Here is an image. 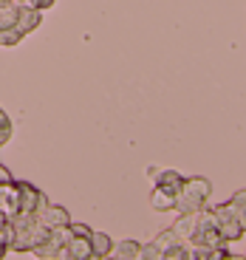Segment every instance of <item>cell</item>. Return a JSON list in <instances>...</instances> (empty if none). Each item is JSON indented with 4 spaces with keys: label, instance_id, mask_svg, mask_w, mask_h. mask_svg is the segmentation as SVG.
<instances>
[{
    "label": "cell",
    "instance_id": "6da1fadb",
    "mask_svg": "<svg viewBox=\"0 0 246 260\" xmlns=\"http://www.w3.org/2000/svg\"><path fill=\"white\" fill-rule=\"evenodd\" d=\"M14 223V241H12V252H34L43 241H48L51 229L40 223L37 215L32 212H17L14 218H9Z\"/></svg>",
    "mask_w": 246,
    "mask_h": 260
},
{
    "label": "cell",
    "instance_id": "7a4b0ae2",
    "mask_svg": "<svg viewBox=\"0 0 246 260\" xmlns=\"http://www.w3.org/2000/svg\"><path fill=\"white\" fill-rule=\"evenodd\" d=\"M209 195H212V184L207 181L204 176H187L178 189V204H175V212H201L207 207Z\"/></svg>",
    "mask_w": 246,
    "mask_h": 260
},
{
    "label": "cell",
    "instance_id": "3957f363",
    "mask_svg": "<svg viewBox=\"0 0 246 260\" xmlns=\"http://www.w3.org/2000/svg\"><path fill=\"white\" fill-rule=\"evenodd\" d=\"M212 221H215V226H218V232L224 235V241H227V243H235V241H243V238H246L243 218L235 212V207L229 201L212 207Z\"/></svg>",
    "mask_w": 246,
    "mask_h": 260
},
{
    "label": "cell",
    "instance_id": "277c9868",
    "mask_svg": "<svg viewBox=\"0 0 246 260\" xmlns=\"http://www.w3.org/2000/svg\"><path fill=\"white\" fill-rule=\"evenodd\" d=\"M17 187H20V212H32V215H37V212H43V209L48 207V198L43 192H40L34 184H28V181H17Z\"/></svg>",
    "mask_w": 246,
    "mask_h": 260
},
{
    "label": "cell",
    "instance_id": "5b68a950",
    "mask_svg": "<svg viewBox=\"0 0 246 260\" xmlns=\"http://www.w3.org/2000/svg\"><path fill=\"white\" fill-rule=\"evenodd\" d=\"M175 204H178V189L167 187V184H153V189H150V207L156 212H175Z\"/></svg>",
    "mask_w": 246,
    "mask_h": 260
},
{
    "label": "cell",
    "instance_id": "8992f818",
    "mask_svg": "<svg viewBox=\"0 0 246 260\" xmlns=\"http://www.w3.org/2000/svg\"><path fill=\"white\" fill-rule=\"evenodd\" d=\"M40 23H43V9H34L28 0H23L20 3V12H17V31L23 34V37H28L32 31H37Z\"/></svg>",
    "mask_w": 246,
    "mask_h": 260
},
{
    "label": "cell",
    "instance_id": "52a82bcc",
    "mask_svg": "<svg viewBox=\"0 0 246 260\" xmlns=\"http://www.w3.org/2000/svg\"><path fill=\"white\" fill-rule=\"evenodd\" d=\"M0 212L9 215V218H14V215L20 212V187H17V178L0 184Z\"/></svg>",
    "mask_w": 246,
    "mask_h": 260
},
{
    "label": "cell",
    "instance_id": "ba28073f",
    "mask_svg": "<svg viewBox=\"0 0 246 260\" xmlns=\"http://www.w3.org/2000/svg\"><path fill=\"white\" fill-rule=\"evenodd\" d=\"M37 218H40V223L48 226V229L68 226V223H71V212H68L65 207H59V204H48L43 212H37Z\"/></svg>",
    "mask_w": 246,
    "mask_h": 260
},
{
    "label": "cell",
    "instance_id": "9c48e42d",
    "mask_svg": "<svg viewBox=\"0 0 246 260\" xmlns=\"http://www.w3.org/2000/svg\"><path fill=\"white\" fill-rule=\"evenodd\" d=\"M139 254H142V243L133 241V238H125V241L113 243L110 257H116V260H139Z\"/></svg>",
    "mask_w": 246,
    "mask_h": 260
},
{
    "label": "cell",
    "instance_id": "30bf717a",
    "mask_svg": "<svg viewBox=\"0 0 246 260\" xmlns=\"http://www.w3.org/2000/svg\"><path fill=\"white\" fill-rule=\"evenodd\" d=\"M195 223H198V212H187V215L178 212V221L173 223V229L184 243H190V238H193V232H195Z\"/></svg>",
    "mask_w": 246,
    "mask_h": 260
},
{
    "label": "cell",
    "instance_id": "8fae6325",
    "mask_svg": "<svg viewBox=\"0 0 246 260\" xmlns=\"http://www.w3.org/2000/svg\"><path fill=\"white\" fill-rule=\"evenodd\" d=\"M91 252H94V257H110V252H113V241H110V235L91 232Z\"/></svg>",
    "mask_w": 246,
    "mask_h": 260
},
{
    "label": "cell",
    "instance_id": "7c38bea8",
    "mask_svg": "<svg viewBox=\"0 0 246 260\" xmlns=\"http://www.w3.org/2000/svg\"><path fill=\"white\" fill-rule=\"evenodd\" d=\"M153 241L159 243V246H162V252H167V249H173L175 243H184L181 238H178V235H175V229H173V226H170V229H162V232L156 235Z\"/></svg>",
    "mask_w": 246,
    "mask_h": 260
},
{
    "label": "cell",
    "instance_id": "4fadbf2b",
    "mask_svg": "<svg viewBox=\"0 0 246 260\" xmlns=\"http://www.w3.org/2000/svg\"><path fill=\"white\" fill-rule=\"evenodd\" d=\"M71 238H74V229H71V223H68V226H57V229H51V235H48V241H51L57 249H63L65 243L71 241Z\"/></svg>",
    "mask_w": 246,
    "mask_h": 260
},
{
    "label": "cell",
    "instance_id": "5bb4252c",
    "mask_svg": "<svg viewBox=\"0 0 246 260\" xmlns=\"http://www.w3.org/2000/svg\"><path fill=\"white\" fill-rule=\"evenodd\" d=\"M20 40H23V34L17 31V26H12V28H0V46H3V48L20 46Z\"/></svg>",
    "mask_w": 246,
    "mask_h": 260
},
{
    "label": "cell",
    "instance_id": "9a60e30c",
    "mask_svg": "<svg viewBox=\"0 0 246 260\" xmlns=\"http://www.w3.org/2000/svg\"><path fill=\"white\" fill-rule=\"evenodd\" d=\"M139 260H164V252H162V246H159L156 241L142 243V254H139Z\"/></svg>",
    "mask_w": 246,
    "mask_h": 260
},
{
    "label": "cell",
    "instance_id": "2e32d148",
    "mask_svg": "<svg viewBox=\"0 0 246 260\" xmlns=\"http://www.w3.org/2000/svg\"><path fill=\"white\" fill-rule=\"evenodd\" d=\"M34 257H43V260H57V254H59V249L57 246H54V243L51 241H43V243H40V246L37 249H34Z\"/></svg>",
    "mask_w": 246,
    "mask_h": 260
},
{
    "label": "cell",
    "instance_id": "e0dca14e",
    "mask_svg": "<svg viewBox=\"0 0 246 260\" xmlns=\"http://www.w3.org/2000/svg\"><path fill=\"white\" fill-rule=\"evenodd\" d=\"M187 260H212V249L198 246V243H187Z\"/></svg>",
    "mask_w": 246,
    "mask_h": 260
},
{
    "label": "cell",
    "instance_id": "ac0fdd59",
    "mask_svg": "<svg viewBox=\"0 0 246 260\" xmlns=\"http://www.w3.org/2000/svg\"><path fill=\"white\" fill-rule=\"evenodd\" d=\"M12 139V119H9V113L0 108V147Z\"/></svg>",
    "mask_w": 246,
    "mask_h": 260
},
{
    "label": "cell",
    "instance_id": "d6986e66",
    "mask_svg": "<svg viewBox=\"0 0 246 260\" xmlns=\"http://www.w3.org/2000/svg\"><path fill=\"white\" fill-rule=\"evenodd\" d=\"M229 204L235 207V212H238L240 218H246V189H238V192L229 198Z\"/></svg>",
    "mask_w": 246,
    "mask_h": 260
},
{
    "label": "cell",
    "instance_id": "ffe728a7",
    "mask_svg": "<svg viewBox=\"0 0 246 260\" xmlns=\"http://www.w3.org/2000/svg\"><path fill=\"white\" fill-rule=\"evenodd\" d=\"M164 260H187V243H175L173 249H167Z\"/></svg>",
    "mask_w": 246,
    "mask_h": 260
},
{
    "label": "cell",
    "instance_id": "44dd1931",
    "mask_svg": "<svg viewBox=\"0 0 246 260\" xmlns=\"http://www.w3.org/2000/svg\"><path fill=\"white\" fill-rule=\"evenodd\" d=\"M71 229H74V235H79V238H91V232H94L91 226H85V223H74V221H71Z\"/></svg>",
    "mask_w": 246,
    "mask_h": 260
},
{
    "label": "cell",
    "instance_id": "7402d4cb",
    "mask_svg": "<svg viewBox=\"0 0 246 260\" xmlns=\"http://www.w3.org/2000/svg\"><path fill=\"white\" fill-rule=\"evenodd\" d=\"M28 3H32L34 9H43V12H46V9H51L57 0H28Z\"/></svg>",
    "mask_w": 246,
    "mask_h": 260
},
{
    "label": "cell",
    "instance_id": "603a6c76",
    "mask_svg": "<svg viewBox=\"0 0 246 260\" xmlns=\"http://www.w3.org/2000/svg\"><path fill=\"white\" fill-rule=\"evenodd\" d=\"M159 170H162V167H147V181H150V184H156V178H159Z\"/></svg>",
    "mask_w": 246,
    "mask_h": 260
},
{
    "label": "cell",
    "instance_id": "cb8c5ba5",
    "mask_svg": "<svg viewBox=\"0 0 246 260\" xmlns=\"http://www.w3.org/2000/svg\"><path fill=\"white\" fill-rule=\"evenodd\" d=\"M12 178H14V176L9 173L6 167H3V164H0V184H3V181H12Z\"/></svg>",
    "mask_w": 246,
    "mask_h": 260
},
{
    "label": "cell",
    "instance_id": "d4e9b609",
    "mask_svg": "<svg viewBox=\"0 0 246 260\" xmlns=\"http://www.w3.org/2000/svg\"><path fill=\"white\" fill-rule=\"evenodd\" d=\"M9 252H12V249H9V246H6V243H0V257H6V254H9Z\"/></svg>",
    "mask_w": 246,
    "mask_h": 260
},
{
    "label": "cell",
    "instance_id": "484cf974",
    "mask_svg": "<svg viewBox=\"0 0 246 260\" xmlns=\"http://www.w3.org/2000/svg\"><path fill=\"white\" fill-rule=\"evenodd\" d=\"M6 221H9V215H3V212H0V226H3Z\"/></svg>",
    "mask_w": 246,
    "mask_h": 260
}]
</instances>
